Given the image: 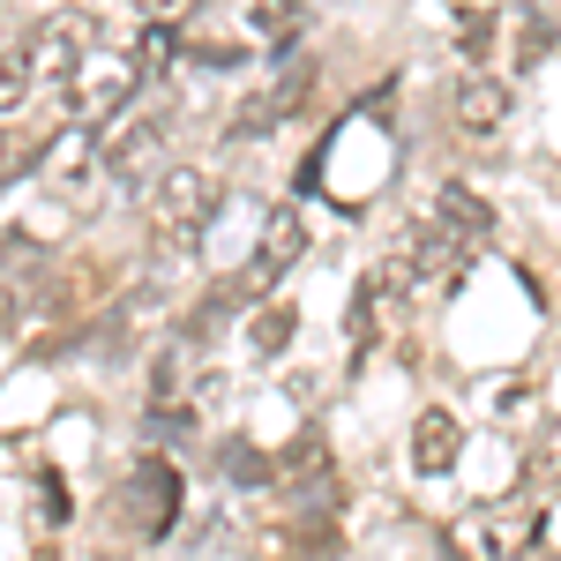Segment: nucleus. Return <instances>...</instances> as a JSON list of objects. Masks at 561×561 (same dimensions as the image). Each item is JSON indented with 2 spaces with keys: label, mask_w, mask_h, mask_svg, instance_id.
Returning a JSON list of instances; mask_svg holds the SVG:
<instances>
[{
  "label": "nucleus",
  "mask_w": 561,
  "mask_h": 561,
  "mask_svg": "<svg viewBox=\"0 0 561 561\" xmlns=\"http://www.w3.org/2000/svg\"><path fill=\"white\" fill-rule=\"evenodd\" d=\"M158 53H173V38H165L158 23L142 31V45H135V53H113V45H98V53L83 60V76L60 90V98H68V113H76L83 128H105V121H121V113L135 105V90L158 76Z\"/></svg>",
  "instance_id": "nucleus-1"
},
{
  "label": "nucleus",
  "mask_w": 561,
  "mask_h": 561,
  "mask_svg": "<svg viewBox=\"0 0 561 561\" xmlns=\"http://www.w3.org/2000/svg\"><path fill=\"white\" fill-rule=\"evenodd\" d=\"M217 180L203 173V165H173V173H158V187H150V248L158 255H195L203 248V232H210L217 217Z\"/></svg>",
  "instance_id": "nucleus-2"
},
{
  "label": "nucleus",
  "mask_w": 561,
  "mask_h": 561,
  "mask_svg": "<svg viewBox=\"0 0 561 561\" xmlns=\"http://www.w3.org/2000/svg\"><path fill=\"white\" fill-rule=\"evenodd\" d=\"M98 45H105V23H98L90 8H53L38 31H31V68H38L53 90H68Z\"/></svg>",
  "instance_id": "nucleus-3"
},
{
  "label": "nucleus",
  "mask_w": 561,
  "mask_h": 561,
  "mask_svg": "<svg viewBox=\"0 0 561 561\" xmlns=\"http://www.w3.org/2000/svg\"><path fill=\"white\" fill-rule=\"evenodd\" d=\"M165 135H173L165 105H158V113H135V121H121V128L105 135V158H98V173L121 180V187H142V180L158 173V158H165Z\"/></svg>",
  "instance_id": "nucleus-4"
},
{
  "label": "nucleus",
  "mask_w": 561,
  "mask_h": 561,
  "mask_svg": "<svg viewBox=\"0 0 561 561\" xmlns=\"http://www.w3.org/2000/svg\"><path fill=\"white\" fill-rule=\"evenodd\" d=\"M121 502H128V524L142 531V539H165L180 517V472L165 465V457H142L128 472V486H121Z\"/></svg>",
  "instance_id": "nucleus-5"
},
{
  "label": "nucleus",
  "mask_w": 561,
  "mask_h": 561,
  "mask_svg": "<svg viewBox=\"0 0 561 561\" xmlns=\"http://www.w3.org/2000/svg\"><path fill=\"white\" fill-rule=\"evenodd\" d=\"M307 90H314V60H293V68H277V83H262L255 98L232 113V128H225V135H232V142H255V135H270L277 121H293V113H300Z\"/></svg>",
  "instance_id": "nucleus-6"
},
{
  "label": "nucleus",
  "mask_w": 561,
  "mask_h": 561,
  "mask_svg": "<svg viewBox=\"0 0 561 561\" xmlns=\"http://www.w3.org/2000/svg\"><path fill=\"white\" fill-rule=\"evenodd\" d=\"M300 255H307V217L300 210H277L270 225H262L255 255H248V270H240V285H232V293H270V285H277Z\"/></svg>",
  "instance_id": "nucleus-7"
},
{
  "label": "nucleus",
  "mask_w": 561,
  "mask_h": 561,
  "mask_svg": "<svg viewBox=\"0 0 561 561\" xmlns=\"http://www.w3.org/2000/svg\"><path fill=\"white\" fill-rule=\"evenodd\" d=\"M457 457H465V420H457V412H442V404L420 412V427H412V465H420L427 479H442Z\"/></svg>",
  "instance_id": "nucleus-8"
},
{
  "label": "nucleus",
  "mask_w": 561,
  "mask_h": 561,
  "mask_svg": "<svg viewBox=\"0 0 561 561\" xmlns=\"http://www.w3.org/2000/svg\"><path fill=\"white\" fill-rule=\"evenodd\" d=\"M457 128L465 135H494L502 128V113H510V83H494V76H457Z\"/></svg>",
  "instance_id": "nucleus-9"
},
{
  "label": "nucleus",
  "mask_w": 561,
  "mask_h": 561,
  "mask_svg": "<svg viewBox=\"0 0 561 561\" xmlns=\"http://www.w3.org/2000/svg\"><path fill=\"white\" fill-rule=\"evenodd\" d=\"M434 225H442L457 248H479V240L494 232V210H486L479 195H465V187H442V203H434Z\"/></svg>",
  "instance_id": "nucleus-10"
},
{
  "label": "nucleus",
  "mask_w": 561,
  "mask_h": 561,
  "mask_svg": "<svg viewBox=\"0 0 561 561\" xmlns=\"http://www.w3.org/2000/svg\"><path fill=\"white\" fill-rule=\"evenodd\" d=\"M293 330H300L293 300H255V314H248V359H277L293 345Z\"/></svg>",
  "instance_id": "nucleus-11"
},
{
  "label": "nucleus",
  "mask_w": 561,
  "mask_h": 561,
  "mask_svg": "<svg viewBox=\"0 0 561 561\" xmlns=\"http://www.w3.org/2000/svg\"><path fill=\"white\" fill-rule=\"evenodd\" d=\"M397 255L412 262V277H427V270H449V262L465 255V248H457V240H449V232H442V225H420V232H412V240H404V248H397Z\"/></svg>",
  "instance_id": "nucleus-12"
},
{
  "label": "nucleus",
  "mask_w": 561,
  "mask_h": 561,
  "mask_svg": "<svg viewBox=\"0 0 561 561\" xmlns=\"http://www.w3.org/2000/svg\"><path fill=\"white\" fill-rule=\"evenodd\" d=\"M45 150H53V142H45L38 128H8V121H0V187H8V180H23Z\"/></svg>",
  "instance_id": "nucleus-13"
},
{
  "label": "nucleus",
  "mask_w": 561,
  "mask_h": 561,
  "mask_svg": "<svg viewBox=\"0 0 561 561\" xmlns=\"http://www.w3.org/2000/svg\"><path fill=\"white\" fill-rule=\"evenodd\" d=\"M31 76H38V68H31V53H8V45H0V121L31 98Z\"/></svg>",
  "instance_id": "nucleus-14"
},
{
  "label": "nucleus",
  "mask_w": 561,
  "mask_h": 561,
  "mask_svg": "<svg viewBox=\"0 0 561 561\" xmlns=\"http://www.w3.org/2000/svg\"><path fill=\"white\" fill-rule=\"evenodd\" d=\"M382 285H375V277H367V285H359V300H352V322H345V330H352V345H359V352H367V345H375V330H382Z\"/></svg>",
  "instance_id": "nucleus-15"
},
{
  "label": "nucleus",
  "mask_w": 561,
  "mask_h": 561,
  "mask_svg": "<svg viewBox=\"0 0 561 561\" xmlns=\"http://www.w3.org/2000/svg\"><path fill=\"white\" fill-rule=\"evenodd\" d=\"M285 554H293V561H330V554H337V531H330V524H307Z\"/></svg>",
  "instance_id": "nucleus-16"
},
{
  "label": "nucleus",
  "mask_w": 561,
  "mask_h": 561,
  "mask_svg": "<svg viewBox=\"0 0 561 561\" xmlns=\"http://www.w3.org/2000/svg\"><path fill=\"white\" fill-rule=\"evenodd\" d=\"M225 465L240 472V486H270V457H255L248 442H232V449H225Z\"/></svg>",
  "instance_id": "nucleus-17"
},
{
  "label": "nucleus",
  "mask_w": 561,
  "mask_h": 561,
  "mask_svg": "<svg viewBox=\"0 0 561 561\" xmlns=\"http://www.w3.org/2000/svg\"><path fill=\"white\" fill-rule=\"evenodd\" d=\"M300 15H307V0H262V15H255V23H262V31H293Z\"/></svg>",
  "instance_id": "nucleus-18"
},
{
  "label": "nucleus",
  "mask_w": 561,
  "mask_h": 561,
  "mask_svg": "<svg viewBox=\"0 0 561 561\" xmlns=\"http://www.w3.org/2000/svg\"><path fill=\"white\" fill-rule=\"evenodd\" d=\"M180 389V359L173 352H165V359H158V367H150V397H158V404H165V397H173Z\"/></svg>",
  "instance_id": "nucleus-19"
},
{
  "label": "nucleus",
  "mask_w": 561,
  "mask_h": 561,
  "mask_svg": "<svg viewBox=\"0 0 561 561\" xmlns=\"http://www.w3.org/2000/svg\"><path fill=\"white\" fill-rule=\"evenodd\" d=\"M135 8H142V15H150V23H165V15H187V8H195V0H135Z\"/></svg>",
  "instance_id": "nucleus-20"
}]
</instances>
